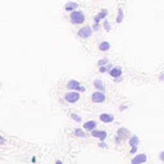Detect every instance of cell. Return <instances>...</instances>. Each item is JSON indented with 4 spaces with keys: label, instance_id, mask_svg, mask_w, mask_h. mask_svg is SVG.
<instances>
[{
    "label": "cell",
    "instance_id": "21",
    "mask_svg": "<svg viewBox=\"0 0 164 164\" xmlns=\"http://www.w3.org/2000/svg\"><path fill=\"white\" fill-rule=\"evenodd\" d=\"M71 117H72V118H73V119H75L76 122H78V123H80V122H81V117H80L78 114H76V113H72V114H71Z\"/></svg>",
    "mask_w": 164,
    "mask_h": 164
},
{
    "label": "cell",
    "instance_id": "25",
    "mask_svg": "<svg viewBox=\"0 0 164 164\" xmlns=\"http://www.w3.org/2000/svg\"><path fill=\"white\" fill-rule=\"evenodd\" d=\"M4 144H5V138L0 135V145H4Z\"/></svg>",
    "mask_w": 164,
    "mask_h": 164
},
{
    "label": "cell",
    "instance_id": "3",
    "mask_svg": "<svg viewBox=\"0 0 164 164\" xmlns=\"http://www.w3.org/2000/svg\"><path fill=\"white\" fill-rule=\"evenodd\" d=\"M92 28L90 26H83L82 28H80L78 30V32H77V35H78V37H81V39H89L90 36L92 35Z\"/></svg>",
    "mask_w": 164,
    "mask_h": 164
},
{
    "label": "cell",
    "instance_id": "29",
    "mask_svg": "<svg viewBox=\"0 0 164 164\" xmlns=\"http://www.w3.org/2000/svg\"><path fill=\"white\" fill-rule=\"evenodd\" d=\"M159 81H160V82L164 81V75H160V76H159Z\"/></svg>",
    "mask_w": 164,
    "mask_h": 164
},
{
    "label": "cell",
    "instance_id": "23",
    "mask_svg": "<svg viewBox=\"0 0 164 164\" xmlns=\"http://www.w3.org/2000/svg\"><path fill=\"white\" fill-rule=\"evenodd\" d=\"M136 151H137V146H132V148H131V154H135V153Z\"/></svg>",
    "mask_w": 164,
    "mask_h": 164
},
{
    "label": "cell",
    "instance_id": "9",
    "mask_svg": "<svg viewBox=\"0 0 164 164\" xmlns=\"http://www.w3.org/2000/svg\"><path fill=\"white\" fill-rule=\"evenodd\" d=\"M91 135H92V137H96V138H100L102 141H104L106 138V136H108V133L105 131H97V130H94L92 132H91Z\"/></svg>",
    "mask_w": 164,
    "mask_h": 164
},
{
    "label": "cell",
    "instance_id": "8",
    "mask_svg": "<svg viewBox=\"0 0 164 164\" xmlns=\"http://www.w3.org/2000/svg\"><path fill=\"white\" fill-rule=\"evenodd\" d=\"M146 160H148L146 154H137L136 156H133V159L131 160V164H144Z\"/></svg>",
    "mask_w": 164,
    "mask_h": 164
},
{
    "label": "cell",
    "instance_id": "12",
    "mask_svg": "<svg viewBox=\"0 0 164 164\" xmlns=\"http://www.w3.org/2000/svg\"><path fill=\"white\" fill-rule=\"evenodd\" d=\"M99 119L102 121L103 123H110V122H113V121H114V117L111 116V114H108V113H103V114H100Z\"/></svg>",
    "mask_w": 164,
    "mask_h": 164
},
{
    "label": "cell",
    "instance_id": "17",
    "mask_svg": "<svg viewBox=\"0 0 164 164\" xmlns=\"http://www.w3.org/2000/svg\"><path fill=\"white\" fill-rule=\"evenodd\" d=\"M123 18H124V13H123V9H118V14H117V23H122L123 22Z\"/></svg>",
    "mask_w": 164,
    "mask_h": 164
},
{
    "label": "cell",
    "instance_id": "18",
    "mask_svg": "<svg viewBox=\"0 0 164 164\" xmlns=\"http://www.w3.org/2000/svg\"><path fill=\"white\" fill-rule=\"evenodd\" d=\"M75 135L77 136V137H86V133L81 130V128H76V130H75Z\"/></svg>",
    "mask_w": 164,
    "mask_h": 164
},
{
    "label": "cell",
    "instance_id": "7",
    "mask_svg": "<svg viewBox=\"0 0 164 164\" xmlns=\"http://www.w3.org/2000/svg\"><path fill=\"white\" fill-rule=\"evenodd\" d=\"M128 133H130V131H128L127 128H119V130L117 131L116 142H117V144H119V142L122 141V138L126 137V136H128Z\"/></svg>",
    "mask_w": 164,
    "mask_h": 164
},
{
    "label": "cell",
    "instance_id": "30",
    "mask_svg": "<svg viewBox=\"0 0 164 164\" xmlns=\"http://www.w3.org/2000/svg\"><path fill=\"white\" fill-rule=\"evenodd\" d=\"M55 164H63V163H62V160H57V162H55Z\"/></svg>",
    "mask_w": 164,
    "mask_h": 164
},
{
    "label": "cell",
    "instance_id": "28",
    "mask_svg": "<svg viewBox=\"0 0 164 164\" xmlns=\"http://www.w3.org/2000/svg\"><path fill=\"white\" fill-rule=\"evenodd\" d=\"M96 30H99V24H94V27H92V31H96Z\"/></svg>",
    "mask_w": 164,
    "mask_h": 164
},
{
    "label": "cell",
    "instance_id": "2",
    "mask_svg": "<svg viewBox=\"0 0 164 164\" xmlns=\"http://www.w3.org/2000/svg\"><path fill=\"white\" fill-rule=\"evenodd\" d=\"M64 100L69 104H75L80 100V92L78 91H68L64 95Z\"/></svg>",
    "mask_w": 164,
    "mask_h": 164
},
{
    "label": "cell",
    "instance_id": "11",
    "mask_svg": "<svg viewBox=\"0 0 164 164\" xmlns=\"http://www.w3.org/2000/svg\"><path fill=\"white\" fill-rule=\"evenodd\" d=\"M78 8V4L76 1H68V3H65V5H64V9L67 10V12H75V10H77Z\"/></svg>",
    "mask_w": 164,
    "mask_h": 164
},
{
    "label": "cell",
    "instance_id": "22",
    "mask_svg": "<svg viewBox=\"0 0 164 164\" xmlns=\"http://www.w3.org/2000/svg\"><path fill=\"white\" fill-rule=\"evenodd\" d=\"M99 72L100 73H105V72H108V68L105 67V65H103V67H99Z\"/></svg>",
    "mask_w": 164,
    "mask_h": 164
},
{
    "label": "cell",
    "instance_id": "4",
    "mask_svg": "<svg viewBox=\"0 0 164 164\" xmlns=\"http://www.w3.org/2000/svg\"><path fill=\"white\" fill-rule=\"evenodd\" d=\"M91 102L96 103V104L104 103V102H105V94L102 92V91H95L91 95Z\"/></svg>",
    "mask_w": 164,
    "mask_h": 164
},
{
    "label": "cell",
    "instance_id": "13",
    "mask_svg": "<svg viewBox=\"0 0 164 164\" xmlns=\"http://www.w3.org/2000/svg\"><path fill=\"white\" fill-rule=\"evenodd\" d=\"M96 122L95 121H87L86 123H83V128H85L86 131H90V132H92L96 128Z\"/></svg>",
    "mask_w": 164,
    "mask_h": 164
},
{
    "label": "cell",
    "instance_id": "10",
    "mask_svg": "<svg viewBox=\"0 0 164 164\" xmlns=\"http://www.w3.org/2000/svg\"><path fill=\"white\" fill-rule=\"evenodd\" d=\"M109 75L113 78H119L121 76H122V68L121 67H113L109 71Z\"/></svg>",
    "mask_w": 164,
    "mask_h": 164
},
{
    "label": "cell",
    "instance_id": "26",
    "mask_svg": "<svg viewBox=\"0 0 164 164\" xmlns=\"http://www.w3.org/2000/svg\"><path fill=\"white\" fill-rule=\"evenodd\" d=\"M159 159L162 160V162H164V151H162V153L159 154Z\"/></svg>",
    "mask_w": 164,
    "mask_h": 164
},
{
    "label": "cell",
    "instance_id": "14",
    "mask_svg": "<svg viewBox=\"0 0 164 164\" xmlns=\"http://www.w3.org/2000/svg\"><path fill=\"white\" fill-rule=\"evenodd\" d=\"M138 144H140V138H138L137 135H131L130 138H128V145L131 146H138Z\"/></svg>",
    "mask_w": 164,
    "mask_h": 164
},
{
    "label": "cell",
    "instance_id": "15",
    "mask_svg": "<svg viewBox=\"0 0 164 164\" xmlns=\"http://www.w3.org/2000/svg\"><path fill=\"white\" fill-rule=\"evenodd\" d=\"M94 86L97 89V91H102V92H105V85L102 80H95L94 81Z\"/></svg>",
    "mask_w": 164,
    "mask_h": 164
},
{
    "label": "cell",
    "instance_id": "5",
    "mask_svg": "<svg viewBox=\"0 0 164 164\" xmlns=\"http://www.w3.org/2000/svg\"><path fill=\"white\" fill-rule=\"evenodd\" d=\"M108 9H103V10H100L97 14L94 17V23H96V24H99L100 23V21H103V19H105L106 18V16H108Z\"/></svg>",
    "mask_w": 164,
    "mask_h": 164
},
{
    "label": "cell",
    "instance_id": "20",
    "mask_svg": "<svg viewBox=\"0 0 164 164\" xmlns=\"http://www.w3.org/2000/svg\"><path fill=\"white\" fill-rule=\"evenodd\" d=\"M106 63H108V59L104 58V59H100V60L97 62V65H99V67H103V65H105Z\"/></svg>",
    "mask_w": 164,
    "mask_h": 164
},
{
    "label": "cell",
    "instance_id": "16",
    "mask_svg": "<svg viewBox=\"0 0 164 164\" xmlns=\"http://www.w3.org/2000/svg\"><path fill=\"white\" fill-rule=\"evenodd\" d=\"M110 48H111V45H110V43H108V41H103V43L99 44V50L100 51H108Z\"/></svg>",
    "mask_w": 164,
    "mask_h": 164
},
{
    "label": "cell",
    "instance_id": "19",
    "mask_svg": "<svg viewBox=\"0 0 164 164\" xmlns=\"http://www.w3.org/2000/svg\"><path fill=\"white\" fill-rule=\"evenodd\" d=\"M103 26H104V28H105V31L109 32V31H110V23L108 22V21H105V19L103 21Z\"/></svg>",
    "mask_w": 164,
    "mask_h": 164
},
{
    "label": "cell",
    "instance_id": "6",
    "mask_svg": "<svg viewBox=\"0 0 164 164\" xmlns=\"http://www.w3.org/2000/svg\"><path fill=\"white\" fill-rule=\"evenodd\" d=\"M80 86H81V83H80L77 80H69L67 82V89L69 91H78Z\"/></svg>",
    "mask_w": 164,
    "mask_h": 164
},
{
    "label": "cell",
    "instance_id": "1",
    "mask_svg": "<svg viewBox=\"0 0 164 164\" xmlns=\"http://www.w3.org/2000/svg\"><path fill=\"white\" fill-rule=\"evenodd\" d=\"M86 17H85V13L81 12V10H75V12L71 13V16H69V21H71V23L73 24H82L85 22Z\"/></svg>",
    "mask_w": 164,
    "mask_h": 164
},
{
    "label": "cell",
    "instance_id": "24",
    "mask_svg": "<svg viewBox=\"0 0 164 164\" xmlns=\"http://www.w3.org/2000/svg\"><path fill=\"white\" fill-rule=\"evenodd\" d=\"M85 91H86V87H85V86H80L78 92H85Z\"/></svg>",
    "mask_w": 164,
    "mask_h": 164
},
{
    "label": "cell",
    "instance_id": "27",
    "mask_svg": "<svg viewBox=\"0 0 164 164\" xmlns=\"http://www.w3.org/2000/svg\"><path fill=\"white\" fill-rule=\"evenodd\" d=\"M99 148H106V144H105L104 141H102V142L99 144Z\"/></svg>",
    "mask_w": 164,
    "mask_h": 164
}]
</instances>
